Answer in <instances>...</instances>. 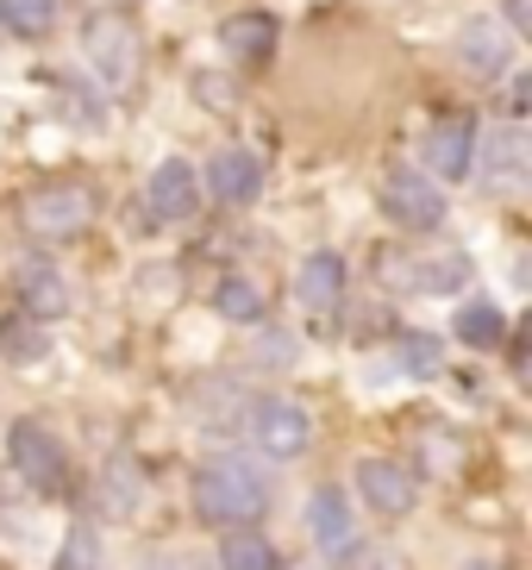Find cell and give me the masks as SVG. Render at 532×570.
Segmentation results:
<instances>
[{
    "mask_svg": "<svg viewBox=\"0 0 532 570\" xmlns=\"http://www.w3.org/2000/svg\"><path fill=\"white\" fill-rule=\"evenodd\" d=\"M219 45L233 57H245V63H264L269 51H276V19L269 13H238L219 26Z\"/></svg>",
    "mask_w": 532,
    "mask_h": 570,
    "instance_id": "obj_14",
    "label": "cell"
},
{
    "mask_svg": "<svg viewBox=\"0 0 532 570\" xmlns=\"http://www.w3.org/2000/svg\"><path fill=\"white\" fill-rule=\"evenodd\" d=\"M383 214L395 219V226H407V233H433L439 219H445V195L433 188L426 169H388Z\"/></svg>",
    "mask_w": 532,
    "mask_h": 570,
    "instance_id": "obj_4",
    "label": "cell"
},
{
    "mask_svg": "<svg viewBox=\"0 0 532 570\" xmlns=\"http://www.w3.org/2000/svg\"><path fill=\"white\" fill-rule=\"evenodd\" d=\"M207 188H214V202H226V207H245L257 188H264V164L250 151H219L214 164H207Z\"/></svg>",
    "mask_w": 532,
    "mask_h": 570,
    "instance_id": "obj_10",
    "label": "cell"
},
{
    "mask_svg": "<svg viewBox=\"0 0 532 570\" xmlns=\"http://www.w3.org/2000/svg\"><path fill=\"white\" fill-rule=\"evenodd\" d=\"M219 570H283V552H276L264 533L233 527V533H226V546H219Z\"/></svg>",
    "mask_w": 532,
    "mask_h": 570,
    "instance_id": "obj_16",
    "label": "cell"
},
{
    "mask_svg": "<svg viewBox=\"0 0 532 570\" xmlns=\"http://www.w3.org/2000/svg\"><path fill=\"white\" fill-rule=\"evenodd\" d=\"M214 307H219V320H233V326H257V320H264V295H257V288L245 283V276L219 283Z\"/></svg>",
    "mask_w": 532,
    "mask_h": 570,
    "instance_id": "obj_19",
    "label": "cell"
},
{
    "mask_svg": "<svg viewBox=\"0 0 532 570\" xmlns=\"http://www.w3.org/2000/svg\"><path fill=\"white\" fill-rule=\"evenodd\" d=\"M295 295H301L307 307H333L338 295H345V257H338V252H314V257H301Z\"/></svg>",
    "mask_w": 532,
    "mask_h": 570,
    "instance_id": "obj_13",
    "label": "cell"
},
{
    "mask_svg": "<svg viewBox=\"0 0 532 570\" xmlns=\"http://www.w3.org/2000/svg\"><path fill=\"white\" fill-rule=\"evenodd\" d=\"M57 570H100V539H95V527H69L63 552H57Z\"/></svg>",
    "mask_w": 532,
    "mask_h": 570,
    "instance_id": "obj_23",
    "label": "cell"
},
{
    "mask_svg": "<svg viewBox=\"0 0 532 570\" xmlns=\"http://www.w3.org/2000/svg\"><path fill=\"white\" fill-rule=\"evenodd\" d=\"M88 188L76 183H50V188H32L26 195V207H19V219H26V233L32 238H76L88 226Z\"/></svg>",
    "mask_w": 532,
    "mask_h": 570,
    "instance_id": "obj_3",
    "label": "cell"
},
{
    "mask_svg": "<svg viewBox=\"0 0 532 570\" xmlns=\"http://www.w3.org/2000/svg\"><path fill=\"white\" fill-rule=\"evenodd\" d=\"M357 489H364V502L388 520L414 514V476H407L395 458H364V464H357Z\"/></svg>",
    "mask_w": 532,
    "mask_h": 570,
    "instance_id": "obj_7",
    "label": "cell"
},
{
    "mask_svg": "<svg viewBox=\"0 0 532 570\" xmlns=\"http://www.w3.org/2000/svg\"><path fill=\"white\" fill-rule=\"evenodd\" d=\"M501 333H508V314H501L495 302H470L464 314H457V338H464V345H495Z\"/></svg>",
    "mask_w": 532,
    "mask_h": 570,
    "instance_id": "obj_21",
    "label": "cell"
},
{
    "mask_svg": "<svg viewBox=\"0 0 532 570\" xmlns=\"http://www.w3.org/2000/svg\"><path fill=\"white\" fill-rule=\"evenodd\" d=\"M7 458H13V470L32 489H63V476H69L63 445H57L38 420H13V433H7Z\"/></svg>",
    "mask_w": 532,
    "mask_h": 570,
    "instance_id": "obj_6",
    "label": "cell"
},
{
    "mask_svg": "<svg viewBox=\"0 0 532 570\" xmlns=\"http://www.w3.org/2000/svg\"><path fill=\"white\" fill-rule=\"evenodd\" d=\"M470 157H476V126H470V119H439L433 132H426V164H433V176L464 183Z\"/></svg>",
    "mask_w": 532,
    "mask_h": 570,
    "instance_id": "obj_9",
    "label": "cell"
},
{
    "mask_svg": "<svg viewBox=\"0 0 532 570\" xmlns=\"http://www.w3.org/2000/svg\"><path fill=\"white\" fill-rule=\"evenodd\" d=\"M195 514L219 533H233V527H257L269 514V483L245 458H207L195 470Z\"/></svg>",
    "mask_w": 532,
    "mask_h": 570,
    "instance_id": "obj_1",
    "label": "cell"
},
{
    "mask_svg": "<svg viewBox=\"0 0 532 570\" xmlns=\"http://www.w3.org/2000/svg\"><path fill=\"white\" fill-rule=\"evenodd\" d=\"M407 283H414V288H433V295H445V288H464V283H470V257H464V252L420 257V264L407 269Z\"/></svg>",
    "mask_w": 532,
    "mask_h": 570,
    "instance_id": "obj_17",
    "label": "cell"
},
{
    "mask_svg": "<svg viewBox=\"0 0 532 570\" xmlns=\"http://www.w3.org/2000/svg\"><path fill=\"white\" fill-rule=\"evenodd\" d=\"M250 433H257L264 458L288 464V458H301L307 445H314V420H307V407H301V402H283V395H269V402H257V420H250Z\"/></svg>",
    "mask_w": 532,
    "mask_h": 570,
    "instance_id": "obj_5",
    "label": "cell"
},
{
    "mask_svg": "<svg viewBox=\"0 0 532 570\" xmlns=\"http://www.w3.org/2000/svg\"><path fill=\"white\" fill-rule=\"evenodd\" d=\"M50 19H57V0H0V26L19 38L50 32Z\"/></svg>",
    "mask_w": 532,
    "mask_h": 570,
    "instance_id": "obj_20",
    "label": "cell"
},
{
    "mask_svg": "<svg viewBox=\"0 0 532 570\" xmlns=\"http://www.w3.org/2000/svg\"><path fill=\"white\" fill-rule=\"evenodd\" d=\"M138 508V476L126 464H107V514H132Z\"/></svg>",
    "mask_w": 532,
    "mask_h": 570,
    "instance_id": "obj_25",
    "label": "cell"
},
{
    "mask_svg": "<svg viewBox=\"0 0 532 570\" xmlns=\"http://www.w3.org/2000/svg\"><path fill=\"white\" fill-rule=\"evenodd\" d=\"M150 214L157 219H169V226H176V219H188L200 207V183H195V169L183 164V157H164V164L150 169Z\"/></svg>",
    "mask_w": 532,
    "mask_h": 570,
    "instance_id": "obj_8",
    "label": "cell"
},
{
    "mask_svg": "<svg viewBox=\"0 0 532 570\" xmlns=\"http://www.w3.org/2000/svg\"><path fill=\"white\" fill-rule=\"evenodd\" d=\"M82 51H88V69H95L107 88H126L138 69V32L126 13H95L82 26Z\"/></svg>",
    "mask_w": 532,
    "mask_h": 570,
    "instance_id": "obj_2",
    "label": "cell"
},
{
    "mask_svg": "<svg viewBox=\"0 0 532 570\" xmlns=\"http://www.w3.org/2000/svg\"><path fill=\"white\" fill-rule=\"evenodd\" d=\"M19 295H26V314H38V320L69 314V283H63V276H50V269H26Z\"/></svg>",
    "mask_w": 532,
    "mask_h": 570,
    "instance_id": "obj_18",
    "label": "cell"
},
{
    "mask_svg": "<svg viewBox=\"0 0 532 570\" xmlns=\"http://www.w3.org/2000/svg\"><path fill=\"white\" fill-rule=\"evenodd\" d=\"M307 527H314V539L326 546V552H345V546H351V508H345V495H338V489H314Z\"/></svg>",
    "mask_w": 532,
    "mask_h": 570,
    "instance_id": "obj_15",
    "label": "cell"
},
{
    "mask_svg": "<svg viewBox=\"0 0 532 570\" xmlns=\"http://www.w3.org/2000/svg\"><path fill=\"white\" fill-rule=\"evenodd\" d=\"M401 364H407V376H433V370H439V338L401 333Z\"/></svg>",
    "mask_w": 532,
    "mask_h": 570,
    "instance_id": "obj_24",
    "label": "cell"
},
{
    "mask_svg": "<svg viewBox=\"0 0 532 570\" xmlns=\"http://www.w3.org/2000/svg\"><path fill=\"white\" fill-rule=\"evenodd\" d=\"M0 352L13 357V364H32V357H45V333L32 326V314L13 320V326H0Z\"/></svg>",
    "mask_w": 532,
    "mask_h": 570,
    "instance_id": "obj_22",
    "label": "cell"
},
{
    "mask_svg": "<svg viewBox=\"0 0 532 570\" xmlns=\"http://www.w3.org/2000/svg\"><path fill=\"white\" fill-rule=\"evenodd\" d=\"M457 57L476 76H501L508 69V32H501L495 19H470L464 32H457Z\"/></svg>",
    "mask_w": 532,
    "mask_h": 570,
    "instance_id": "obj_12",
    "label": "cell"
},
{
    "mask_svg": "<svg viewBox=\"0 0 532 570\" xmlns=\"http://www.w3.org/2000/svg\"><path fill=\"white\" fill-rule=\"evenodd\" d=\"M464 570H495V564H483V558H476V564H464Z\"/></svg>",
    "mask_w": 532,
    "mask_h": 570,
    "instance_id": "obj_26",
    "label": "cell"
},
{
    "mask_svg": "<svg viewBox=\"0 0 532 570\" xmlns=\"http://www.w3.org/2000/svg\"><path fill=\"white\" fill-rule=\"evenodd\" d=\"M483 183H495V188L526 183V132H520V126H495V132H483Z\"/></svg>",
    "mask_w": 532,
    "mask_h": 570,
    "instance_id": "obj_11",
    "label": "cell"
}]
</instances>
